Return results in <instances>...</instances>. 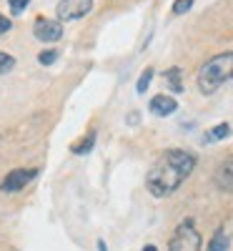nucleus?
Masks as SVG:
<instances>
[{"label": "nucleus", "mask_w": 233, "mask_h": 251, "mask_svg": "<svg viewBox=\"0 0 233 251\" xmlns=\"http://www.w3.org/2000/svg\"><path fill=\"white\" fill-rule=\"evenodd\" d=\"M193 169H196V156L193 153H188L183 149L163 151L145 176V188L151 191V196L165 199V196L178 191L181 183L193 174Z\"/></svg>", "instance_id": "obj_1"}, {"label": "nucleus", "mask_w": 233, "mask_h": 251, "mask_svg": "<svg viewBox=\"0 0 233 251\" xmlns=\"http://www.w3.org/2000/svg\"><path fill=\"white\" fill-rule=\"evenodd\" d=\"M198 91L203 96L216 93L221 86H226L228 80H233V50L218 53L213 58H208L203 66L198 68Z\"/></svg>", "instance_id": "obj_2"}, {"label": "nucleus", "mask_w": 233, "mask_h": 251, "mask_svg": "<svg viewBox=\"0 0 233 251\" xmlns=\"http://www.w3.org/2000/svg\"><path fill=\"white\" fill-rule=\"evenodd\" d=\"M201 249H203V239H201V231L196 228V224L190 219L181 221L171 241H168V251H201Z\"/></svg>", "instance_id": "obj_3"}, {"label": "nucleus", "mask_w": 233, "mask_h": 251, "mask_svg": "<svg viewBox=\"0 0 233 251\" xmlns=\"http://www.w3.org/2000/svg\"><path fill=\"white\" fill-rule=\"evenodd\" d=\"M93 10V0H60L55 5V20L60 23H70V20H80Z\"/></svg>", "instance_id": "obj_4"}, {"label": "nucleus", "mask_w": 233, "mask_h": 251, "mask_svg": "<svg viewBox=\"0 0 233 251\" xmlns=\"http://www.w3.org/2000/svg\"><path fill=\"white\" fill-rule=\"evenodd\" d=\"M33 178H38V169H13L3 178V183H0V191L3 194H18V191H23Z\"/></svg>", "instance_id": "obj_5"}, {"label": "nucleus", "mask_w": 233, "mask_h": 251, "mask_svg": "<svg viewBox=\"0 0 233 251\" xmlns=\"http://www.w3.org/2000/svg\"><path fill=\"white\" fill-rule=\"evenodd\" d=\"M33 33H35L38 40H43V43H58L63 38V25H60V20L38 18L33 23Z\"/></svg>", "instance_id": "obj_6"}, {"label": "nucleus", "mask_w": 233, "mask_h": 251, "mask_svg": "<svg viewBox=\"0 0 233 251\" xmlns=\"http://www.w3.org/2000/svg\"><path fill=\"white\" fill-rule=\"evenodd\" d=\"M176 111H178V100H176V98L165 96V93L151 98V113L165 118V116H171V113H176Z\"/></svg>", "instance_id": "obj_7"}, {"label": "nucleus", "mask_w": 233, "mask_h": 251, "mask_svg": "<svg viewBox=\"0 0 233 251\" xmlns=\"http://www.w3.org/2000/svg\"><path fill=\"white\" fill-rule=\"evenodd\" d=\"M216 186L221 188V191L233 194V158H226L218 166V171H216Z\"/></svg>", "instance_id": "obj_8"}, {"label": "nucleus", "mask_w": 233, "mask_h": 251, "mask_svg": "<svg viewBox=\"0 0 233 251\" xmlns=\"http://www.w3.org/2000/svg\"><path fill=\"white\" fill-rule=\"evenodd\" d=\"M165 83H168V88H171L173 93H181L183 91V75H181V68H168L163 73Z\"/></svg>", "instance_id": "obj_9"}, {"label": "nucleus", "mask_w": 233, "mask_h": 251, "mask_svg": "<svg viewBox=\"0 0 233 251\" xmlns=\"http://www.w3.org/2000/svg\"><path fill=\"white\" fill-rule=\"evenodd\" d=\"M95 138H98V133L95 131H88V136L83 138V141H78L75 146H73V153H91L93 151V146H95Z\"/></svg>", "instance_id": "obj_10"}, {"label": "nucleus", "mask_w": 233, "mask_h": 251, "mask_svg": "<svg viewBox=\"0 0 233 251\" xmlns=\"http://www.w3.org/2000/svg\"><path fill=\"white\" fill-rule=\"evenodd\" d=\"M231 136V126L228 123H218L216 128H210L208 133H206V143H210V141H223V138H228Z\"/></svg>", "instance_id": "obj_11"}, {"label": "nucleus", "mask_w": 233, "mask_h": 251, "mask_svg": "<svg viewBox=\"0 0 233 251\" xmlns=\"http://www.w3.org/2000/svg\"><path fill=\"white\" fill-rule=\"evenodd\" d=\"M206 251H228V236H226L223 228L213 234V239H210V244H208Z\"/></svg>", "instance_id": "obj_12"}, {"label": "nucleus", "mask_w": 233, "mask_h": 251, "mask_svg": "<svg viewBox=\"0 0 233 251\" xmlns=\"http://www.w3.org/2000/svg\"><path fill=\"white\" fill-rule=\"evenodd\" d=\"M153 75H156V71H153V68H145V71L140 73L138 83H136V91H138V93H145V91H148V86H151V80H153Z\"/></svg>", "instance_id": "obj_13"}, {"label": "nucleus", "mask_w": 233, "mask_h": 251, "mask_svg": "<svg viewBox=\"0 0 233 251\" xmlns=\"http://www.w3.org/2000/svg\"><path fill=\"white\" fill-rule=\"evenodd\" d=\"M15 68V58L13 55H8V53H3L0 50V75H5V73H10Z\"/></svg>", "instance_id": "obj_14"}, {"label": "nucleus", "mask_w": 233, "mask_h": 251, "mask_svg": "<svg viewBox=\"0 0 233 251\" xmlns=\"http://www.w3.org/2000/svg\"><path fill=\"white\" fill-rule=\"evenodd\" d=\"M190 5H193V0H176V3H173V13L176 15H183V13L190 10Z\"/></svg>", "instance_id": "obj_15"}, {"label": "nucleus", "mask_w": 233, "mask_h": 251, "mask_svg": "<svg viewBox=\"0 0 233 251\" xmlns=\"http://www.w3.org/2000/svg\"><path fill=\"white\" fill-rule=\"evenodd\" d=\"M28 3H30V0H8V5H10L13 15H20V13L28 8Z\"/></svg>", "instance_id": "obj_16"}, {"label": "nucleus", "mask_w": 233, "mask_h": 251, "mask_svg": "<svg viewBox=\"0 0 233 251\" xmlns=\"http://www.w3.org/2000/svg\"><path fill=\"white\" fill-rule=\"evenodd\" d=\"M55 60H58V50H43L40 53V63H43V66H50Z\"/></svg>", "instance_id": "obj_17"}, {"label": "nucleus", "mask_w": 233, "mask_h": 251, "mask_svg": "<svg viewBox=\"0 0 233 251\" xmlns=\"http://www.w3.org/2000/svg\"><path fill=\"white\" fill-rule=\"evenodd\" d=\"M10 28H13V25H10V20H8L3 13H0V35H3V33H8Z\"/></svg>", "instance_id": "obj_18"}, {"label": "nucleus", "mask_w": 233, "mask_h": 251, "mask_svg": "<svg viewBox=\"0 0 233 251\" xmlns=\"http://www.w3.org/2000/svg\"><path fill=\"white\" fill-rule=\"evenodd\" d=\"M143 251H158V246H153V244H148V246H145Z\"/></svg>", "instance_id": "obj_19"}]
</instances>
